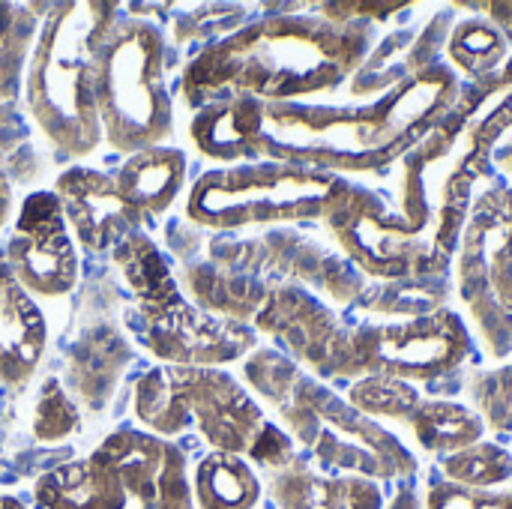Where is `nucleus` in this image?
Listing matches in <instances>:
<instances>
[{
    "label": "nucleus",
    "instance_id": "32",
    "mask_svg": "<svg viewBox=\"0 0 512 509\" xmlns=\"http://www.w3.org/2000/svg\"><path fill=\"white\" fill-rule=\"evenodd\" d=\"M15 213V198H12V183L6 177V171L0 168V231L12 222Z\"/></svg>",
    "mask_w": 512,
    "mask_h": 509
},
{
    "label": "nucleus",
    "instance_id": "12",
    "mask_svg": "<svg viewBox=\"0 0 512 509\" xmlns=\"http://www.w3.org/2000/svg\"><path fill=\"white\" fill-rule=\"evenodd\" d=\"M6 264L30 297L57 300L78 285V243L51 189L30 192L3 246Z\"/></svg>",
    "mask_w": 512,
    "mask_h": 509
},
{
    "label": "nucleus",
    "instance_id": "21",
    "mask_svg": "<svg viewBox=\"0 0 512 509\" xmlns=\"http://www.w3.org/2000/svg\"><path fill=\"white\" fill-rule=\"evenodd\" d=\"M453 285L447 276L438 279H372L354 309L378 321H411L447 309Z\"/></svg>",
    "mask_w": 512,
    "mask_h": 509
},
{
    "label": "nucleus",
    "instance_id": "29",
    "mask_svg": "<svg viewBox=\"0 0 512 509\" xmlns=\"http://www.w3.org/2000/svg\"><path fill=\"white\" fill-rule=\"evenodd\" d=\"M426 509H512V486L471 489L456 483H438L426 495Z\"/></svg>",
    "mask_w": 512,
    "mask_h": 509
},
{
    "label": "nucleus",
    "instance_id": "34",
    "mask_svg": "<svg viewBox=\"0 0 512 509\" xmlns=\"http://www.w3.org/2000/svg\"><path fill=\"white\" fill-rule=\"evenodd\" d=\"M390 509H423V504H420V498H417V492H414L411 486H402V489L396 492Z\"/></svg>",
    "mask_w": 512,
    "mask_h": 509
},
{
    "label": "nucleus",
    "instance_id": "26",
    "mask_svg": "<svg viewBox=\"0 0 512 509\" xmlns=\"http://www.w3.org/2000/svg\"><path fill=\"white\" fill-rule=\"evenodd\" d=\"M360 414L366 417H381V420H411V414L423 405V396L414 384L408 381H396V378H384V375H372V378H360L348 387L345 396Z\"/></svg>",
    "mask_w": 512,
    "mask_h": 509
},
{
    "label": "nucleus",
    "instance_id": "20",
    "mask_svg": "<svg viewBox=\"0 0 512 509\" xmlns=\"http://www.w3.org/2000/svg\"><path fill=\"white\" fill-rule=\"evenodd\" d=\"M189 159L180 147L159 144L129 153L120 168L111 174L120 195L147 219L162 216L174 207L186 186Z\"/></svg>",
    "mask_w": 512,
    "mask_h": 509
},
{
    "label": "nucleus",
    "instance_id": "18",
    "mask_svg": "<svg viewBox=\"0 0 512 509\" xmlns=\"http://www.w3.org/2000/svg\"><path fill=\"white\" fill-rule=\"evenodd\" d=\"M270 498L279 509H384L375 480L354 474H318L300 459L270 474Z\"/></svg>",
    "mask_w": 512,
    "mask_h": 509
},
{
    "label": "nucleus",
    "instance_id": "10",
    "mask_svg": "<svg viewBox=\"0 0 512 509\" xmlns=\"http://www.w3.org/2000/svg\"><path fill=\"white\" fill-rule=\"evenodd\" d=\"M474 354V336L450 306L411 321H345L330 378L360 381L372 375L396 381H441L456 375Z\"/></svg>",
    "mask_w": 512,
    "mask_h": 509
},
{
    "label": "nucleus",
    "instance_id": "13",
    "mask_svg": "<svg viewBox=\"0 0 512 509\" xmlns=\"http://www.w3.org/2000/svg\"><path fill=\"white\" fill-rule=\"evenodd\" d=\"M252 327L255 333L270 336L276 342V351H282L288 360L321 381H327L330 363L345 333V321L336 315V309L306 285L294 282H279L267 288Z\"/></svg>",
    "mask_w": 512,
    "mask_h": 509
},
{
    "label": "nucleus",
    "instance_id": "28",
    "mask_svg": "<svg viewBox=\"0 0 512 509\" xmlns=\"http://www.w3.org/2000/svg\"><path fill=\"white\" fill-rule=\"evenodd\" d=\"M468 399L489 429L512 432V363L471 372Z\"/></svg>",
    "mask_w": 512,
    "mask_h": 509
},
{
    "label": "nucleus",
    "instance_id": "2",
    "mask_svg": "<svg viewBox=\"0 0 512 509\" xmlns=\"http://www.w3.org/2000/svg\"><path fill=\"white\" fill-rule=\"evenodd\" d=\"M459 93V72L441 60L369 102H213L192 114L186 132L192 147L219 165L276 162L336 177L378 174L411 150Z\"/></svg>",
    "mask_w": 512,
    "mask_h": 509
},
{
    "label": "nucleus",
    "instance_id": "19",
    "mask_svg": "<svg viewBox=\"0 0 512 509\" xmlns=\"http://www.w3.org/2000/svg\"><path fill=\"white\" fill-rule=\"evenodd\" d=\"M33 504L36 509H126L129 498L117 471L93 450L84 459L39 474Z\"/></svg>",
    "mask_w": 512,
    "mask_h": 509
},
{
    "label": "nucleus",
    "instance_id": "1",
    "mask_svg": "<svg viewBox=\"0 0 512 509\" xmlns=\"http://www.w3.org/2000/svg\"><path fill=\"white\" fill-rule=\"evenodd\" d=\"M512 132V60L462 84L453 108L390 168L384 186L348 183L321 219L339 252L369 279H438L450 273L474 186L492 180L495 147Z\"/></svg>",
    "mask_w": 512,
    "mask_h": 509
},
{
    "label": "nucleus",
    "instance_id": "23",
    "mask_svg": "<svg viewBox=\"0 0 512 509\" xmlns=\"http://www.w3.org/2000/svg\"><path fill=\"white\" fill-rule=\"evenodd\" d=\"M411 435L414 441L426 450V453H459L471 444H477L486 432L483 417L462 402H450V399H429L423 402L411 420Z\"/></svg>",
    "mask_w": 512,
    "mask_h": 509
},
{
    "label": "nucleus",
    "instance_id": "6",
    "mask_svg": "<svg viewBox=\"0 0 512 509\" xmlns=\"http://www.w3.org/2000/svg\"><path fill=\"white\" fill-rule=\"evenodd\" d=\"M120 3L69 0L48 9L27 63L24 102L39 132L66 156L84 159L102 144L96 60Z\"/></svg>",
    "mask_w": 512,
    "mask_h": 509
},
{
    "label": "nucleus",
    "instance_id": "30",
    "mask_svg": "<svg viewBox=\"0 0 512 509\" xmlns=\"http://www.w3.org/2000/svg\"><path fill=\"white\" fill-rule=\"evenodd\" d=\"M315 12H321V18L327 21H387L396 12H408V3H318L312 6Z\"/></svg>",
    "mask_w": 512,
    "mask_h": 509
},
{
    "label": "nucleus",
    "instance_id": "14",
    "mask_svg": "<svg viewBox=\"0 0 512 509\" xmlns=\"http://www.w3.org/2000/svg\"><path fill=\"white\" fill-rule=\"evenodd\" d=\"M96 453L117 471L129 504L138 509H198L186 453L174 441L123 426Z\"/></svg>",
    "mask_w": 512,
    "mask_h": 509
},
{
    "label": "nucleus",
    "instance_id": "4",
    "mask_svg": "<svg viewBox=\"0 0 512 509\" xmlns=\"http://www.w3.org/2000/svg\"><path fill=\"white\" fill-rule=\"evenodd\" d=\"M243 384L279 420V429L306 447L324 468L366 480H411L420 471L405 441L336 396L321 378L276 348H255L243 360Z\"/></svg>",
    "mask_w": 512,
    "mask_h": 509
},
{
    "label": "nucleus",
    "instance_id": "8",
    "mask_svg": "<svg viewBox=\"0 0 512 509\" xmlns=\"http://www.w3.org/2000/svg\"><path fill=\"white\" fill-rule=\"evenodd\" d=\"M96 111L102 141L123 156L159 147L174 135L162 27L144 18H120L108 30L96 60Z\"/></svg>",
    "mask_w": 512,
    "mask_h": 509
},
{
    "label": "nucleus",
    "instance_id": "33",
    "mask_svg": "<svg viewBox=\"0 0 512 509\" xmlns=\"http://www.w3.org/2000/svg\"><path fill=\"white\" fill-rule=\"evenodd\" d=\"M492 159H495V165L510 177V183H512V135H507V138L495 147Z\"/></svg>",
    "mask_w": 512,
    "mask_h": 509
},
{
    "label": "nucleus",
    "instance_id": "15",
    "mask_svg": "<svg viewBox=\"0 0 512 509\" xmlns=\"http://www.w3.org/2000/svg\"><path fill=\"white\" fill-rule=\"evenodd\" d=\"M51 192L60 201L75 243L87 255H102L114 249L123 237L144 231L150 222L120 195L111 174L87 165H72L60 171Z\"/></svg>",
    "mask_w": 512,
    "mask_h": 509
},
{
    "label": "nucleus",
    "instance_id": "25",
    "mask_svg": "<svg viewBox=\"0 0 512 509\" xmlns=\"http://www.w3.org/2000/svg\"><path fill=\"white\" fill-rule=\"evenodd\" d=\"M444 483L471 486V489H498L512 480V453L501 444L477 441L459 453L441 456L438 462Z\"/></svg>",
    "mask_w": 512,
    "mask_h": 509
},
{
    "label": "nucleus",
    "instance_id": "16",
    "mask_svg": "<svg viewBox=\"0 0 512 509\" xmlns=\"http://www.w3.org/2000/svg\"><path fill=\"white\" fill-rule=\"evenodd\" d=\"M456 6L438 9L423 27H402L390 36H384L378 45H372L369 57L357 69L348 87L351 102H369L378 99L405 81L417 78L429 66L441 63V51L447 48V36L456 24Z\"/></svg>",
    "mask_w": 512,
    "mask_h": 509
},
{
    "label": "nucleus",
    "instance_id": "35",
    "mask_svg": "<svg viewBox=\"0 0 512 509\" xmlns=\"http://www.w3.org/2000/svg\"><path fill=\"white\" fill-rule=\"evenodd\" d=\"M0 509H30L21 498H15V495H0Z\"/></svg>",
    "mask_w": 512,
    "mask_h": 509
},
{
    "label": "nucleus",
    "instance_id": "24",
    "mask_svg": "<svg viewBox=\"0 0 512 509\" xmlns=\"http://www.w3.org/2000/svg\"><path fill=\"white\" fill-rule=\"evenodd\" d=\"M444 51L456 72L468 75L471 81H480L486 75H495L507 63L510 45L486 15H468L453 24Z\"/></svg>",
    "mask_w": 512,
    "mask_h": 509
},
{
    "label": "nucleus",
    "instance_id": "9",
    "mask_svg": "<svg viewBox=\"0 0 512 509\" xmlns=\"http://www.w3.org/2000/svg\"><path fill=\"white\" fill-rule=\"evenodd\" d=\"M348 177L276 162L204 171L186 195V216L210 231L321 222L345 195Z\"/></svg>",
    "mask_w": 512,
    "mask_h": 509
},
{
    "label": "nucleus",
    "instance_id": "17",
    "mask_svg": "<svg viewBox=\"0 0 512 509\" xmlns=\"http://www.w3.org/2000/svg\"><path fill=\"white\" fill-rule=\"evenodd\" d=\"M48 324L36 300L18 285L0 249V384L21 387L39 369Z\"/></svg>",
    "mask_w": 512,
    "mask_h": 509
},
{
    "label": "nucleus",
    "instance_id": "11",
    "mask_svg": "<svg viewBox=\"0 0 512 509\" xmlns=\"http://www.w3.org/2000/svg\"><path fill=\"white\" fill-rule=\"evenodd\" d=\"M456 294L492 360L512 357V183H489L471 204L456 249Z\"/></svg>",
    "mask_w": 512,
    "mask_h": 509
},
{
    "label": "nucleus",
    "instance_id": "27",
    "mask_svg": "<svg viewBox=\"0 0 512 509\" xmlns=\"http://www.w3.org/2000/svg\"><path fill=\"white\" fill-rule=\"evenodd\" d=\"M81 429V411L57 378H45L30 417V432L39 444H63Z\"/></svg>",
    "mask_w": 512,
    "mask_h": 509
},
{
    "label": "nucleus",
    "instance_id": "5",
    "mask_svg": "<svg viewBox=\"0 0 512 509\" xmlns=\"http://www.w3.org/2000/svg\"><path fill=\"white\" fill-rule=\"evenodd\" d=\"M132 414L141 432L171 441L192 429L213 453L243 456L270 474L297 462L288 432L228 369L153 366L132 387Z\"/></svg>",
    "mask_w": 512,
    "mask_h": 509
},
{
    "label": "nucleus",
    "instance_id": "7",
    "mask_svg": "<svg viewBox=\"0 0 512 509\" xmlns=\"http://www.w3.org/2000/svg\"><path fill=\"white\" fill-rule=\"evenodd\" d=\"M111 252L126 288L135 297L141 342L159 366L225 369L228 363L246 360L258 348L255 327L219 318L180 291L168 258L147 231L123 237Z\"/></svg>",
    "mask_w": 512,
    "mask_h": 509
},
{
    "label": "nucleus",
    "instance_id": "31",
    "mask_svg": "<svg viewBox=\"0 0 512 509\" xmlns=\"http://www.w3.org/2000/svg\"><path fill=\"white\" fill-rule=\"evenodd\" d=\"M459 9H471V12H486V18L504 33L507 45L512 48V3H462Z\"/></svg>",
    "mask_w": 512,
    "mask_h": 509
},
{
    "label": "nucleus",
    "instance_id": "3",
    "mask_svg": "<svg viewBox=\"0 0 512 509\" xmlns=\"http://www.w3.org/2000/svg\"><path fill=\"white\" fill-rule=\"evenodd\" d=\"M369 21L321 15H264L204 45L180 75L189 108L225 99L309 102L336 93L372 51Z\"/></svg>",
    "mask_w": 512,
    "mask_h": 509
},
{
    "label": "nucleus",
    "instance_id": "22",
    "mask_svg": "<svg viewBox=\"0 0 512 509\" xmlns=\"http://www.w3.org/2000/svg\"><path fill=\"white\" fill-rule=\"evenodd\" d=\"M192 498L198 509H255L261 501V477L243 456L210 450L195 465Z\"/></svg>",
    "mask_w": 512,
    "mask_h": 509
}]
</instances>
